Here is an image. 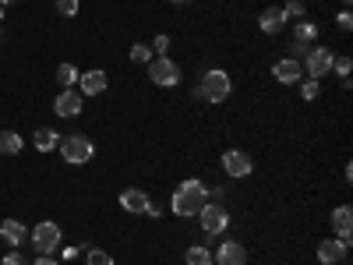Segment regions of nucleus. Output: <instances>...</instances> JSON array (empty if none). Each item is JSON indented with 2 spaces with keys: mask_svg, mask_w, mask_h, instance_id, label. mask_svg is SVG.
Here are the masks:
<instances>
[{
  "mask_svg": "<svg viewBox=\"0 0 353 265\" xmlns=\"http://www.w3.org/2000/svg\"><path fill=\"white\" fill-rule=\"evenodd\" d=\"M301 4H307V0H301Z\"/></svg>",
  "mask_w": 353,
  "mask_h": 265,
  "instance_id": "obj_39",
  "label": "nucleus"
},
{
  "mask_svg": "<svg viewBox=\"0 0 353 265\" xmlns=\"http://www.w3.org/2000/svg\"><path fill=\"white\" fill-rule=\"evenodd\" d=\"M230 88H233V81H230V75L223 71V68H212V71H205L201 75V85H198V99H205V103H226L230 99Z\"/></svg>",
  "mask_w": 353,
  "mask_h": 265,
  "instance_id": "obj_2",
  "label": "nucleus"
},
{
  "mask_svg": "<svg viewBox=\"0 0 353 265\" xmlns=\"http://www.w3.org/2000/svg\"><path fill=\"white\" fill-rule=\"evenodd\" d=\"M188 265H212V248H205V244H191L188 255H184Z\"/></svg>",
  "mask_w": 353,
  "mask_h": 265,
  "instance_id": "obj_20",
  "label": "nucleus"
},
{
  "mask_svg": "<svg viewBox=\"0 0 353 265\" xmlns=\"http://www.w3.org/2000/svg\"><path fill=\"white\" fill-rule=\"evenodd\" d=\"M286 21H290V18H286L283 8H276V4H272V8H265V11L258 14V28H261L265 36H279L283 28H286Z\"/></svg>",
  "mask_w": 353,
  "mask_h": 265,
  "instance_id": "obj_12",
  "label": "nucleus"
},
{
  "mask_svg": "<svg viewBox=\"0 0 353 265\" xmlns=\"http://www.w3.org/2000/svg\"><path fill=\"white\" fill-rule=\"evenodd\" d=\"M198 219H201V230L209 233V237H219V233L230 226V213L223 209V205H216V202H205Z\"/></svg>",
  "mask_w": 353,
  "mask_h": 265,
  "instance_id": "obj_7",
  "label": "nucleus"
},
{
  "mask_svg": "<svg viewBox=\"0 0 353 265\" xmlns=\"http://www.w3.org/2000/svg\"><path fill=\"white\" fill-rule=\"evenodd\" d=\"M336 265H343V262H336Z\"/></svg>",
  "mask_w": 353,
  "mask_h": 265,
  "instance_id": "obj_40",
  "label": "nucleus"
},
{
  "mask_svg": "<svg viewBox=\"0 0 353 265\" xmlns=\"http://www.w3.org/2000/svg\"><path fill=\"white\" fill-rule=\"evenodd\" d=\"M145 71H149V81L159 85V88H173L181 81V68H176V61H170V57H152V61L145 64Z\"/></svg>",
  "mask_w": 353,
  "mask_h": 265,
  "instance_id": "obj_4",
  "label": "nucleus"
},
{
  "mask_svg": "<svg viewBox=\"0 0 353 265\" xmlns=\"http://www.w3.org/2000/svg\"><path fill=\"white\" fill-rule=\"evenodd\" d=\"M85 265H113V255H106L103 248H92L85 255Z\"/></svg>",
  "mask_w": 353,
  "mask_h": 265,
  "instance_id": "obj_25",
  "label": "nucleus"
},
{
  "mask_svg": "<svg viewBox=\"0 0 353 265\" xmlns=\"http://www.w3.org/2000/svg\"><path fill=\"white\" fill-rule=\"evenodd\" d=\"M205 202H209V188H205L198 177H191V181L176 184V191L170 198V209H173V216H181V219H194Z\"/></svg>",
  "mask_w": 353,
  "mask_h": 265,
  "instance_id": "obj_1",
  "label": "nucleus"
},
{
  "mask_svg": "<svg viewBox=\"0 0 353 265\" xmlns=\"http://www.w3.org/2000/svg\"><path fill=\"white\" fill-rule=\"evenodd\" d=\"M223 198H226V188H216V191H209V202L223 205Z\"/></svg>",
  "mask_w": 353,
  "mask_h": 265,
  "instance_id": "obj_33",
  "label": "nucleus"
},
{
  "mask_svg": "<svg viewBox=\"0 0 353 265\" xmlns=\"http://www.w3.org/2000/svg\"><path fill=\"white\" fill-rule=\"evenodd\" d=\"M57 14H61V18H74L78 14V0H57Z\"/></svg>",
  "mask_w": 353,
  "mask_h": 265,
  "instance_id": "obj_27",
  "label": "nucleus"
},
{
  "mask_svg": "<svg viewBox=\"0 0 353 265\" xmlns=\"http://www.w3.org/2000/svg\"><path fill=\"white\" fill-rule=\"evenodd\" d=\"M32 265H61V262H53V255H39Z\"/></svg>",
  "mask_w": 353,
  "mask_h": 265,
  "instance_id": "obj_34",
  "label": "nucleus"
},
{
  "mask_svg": "<svg viewBox=\"0 0 353 265\" xmlns=\"http://www.w3.org/2000/svg\"><path fill=\"white\" fill-rule=\"evenodd\" d=\"M28 237H32V248H36L39 255H53L57 248H61V226L50 223V219H43V223H36V230L28 233Z\"/></svg>",
  "mask_w": 353,
  "mask_h": 265,
  "instance_id": "obj_6",
  "label": "nucleus"
},
{
  "mask_svg": "<svg viewBox=\"0 0 353 265\" xmlns=\"http://www.w3.org/2000/svg\"><path fill=\"white\" fill-rule=\"evenodd\" d=\"M173 4H191V0H173Z\"/></svg>",
  "mask_w": 353,
  "mask_h": 265,
  "instance_id": "obj_36",
  "label": "nucleus"
},
{
  "mask_svg": "<svg viewBox=\"0 0 353 265\" xmlns=\"http://www.w3.org/2000/svg\"><path fill=\"white\" fill-rule=\"evenodd\" d=\"M81 106H85V99H81L78 88H64V92L53 99V113H57V117H78Z\"/></svg>",
  "mask_w": 353,
  "mask_h": 265,
  "instance_id": "obj_11",
  "label": "nucleus"
},
{
  "mask_svg": "<svg viewBox=\"0 0 353 265\" xmlns=\"http://www.w3.org/2000/svg\"><path fill=\"white\" fill-rule=\"evenodd\" d=\"M272 78L279 85H297L304 78V68H301V61H293V57H283V61L272 64Z\"/></svg>",
  "mask_w": 353,
  "mask_h": 265,
  "instance_id": "obj_10",
  "label": "nucleus"
},
{
  "mask_svg": "<svg viewBox=\"0 0 353 265\" xmlns=\"http://www.w3.org/2000/svg\"><path fill=\"white\" fill-rule=\"evenodd\" d=\"M212 265H248V248L241 241H223L212 251Z\"/></svg>",
  "mask_w": 353,
  "mask_h": 265,
  "instance_id": "obj_8",
  "label": "nucleus"
},
{
  "mask_svg": "<svg viewBox=\"0 0 353 265\" xmlns=\"http://www.w3.org/2000/svg\"><path fill=\"white\" fill-rule=\"evenodd\" d=\"M32 145H36L39 153H53L57 145H61V135H57L53 128H39V131L32 135Z\"/></svg>",
  "mask_w": 353,
  "mask_h": 265,
  "instance_id": "obj_19",
  "label": "nucleus"
},
{
  "mask_svg": "<svg viewBox=\"0 0 353 265\" xmlns=\"http://www.w3.org/2000/svg\"><path fill=\"white\" fill-rule=\"evenodd\" d=\"M0 21H4V4H0Z\"/></svg>",
  "mask_w": 353,
  "mask_h": 265,
  "instance_id": "obj_37",
  "label": "nucleus"
},
{
  "mask_svg": "<svg viewBox=\"0 0 353 265\" xmlns=\"http://www.w3.org/2000/svg\"><path fill=\"white\" fill-rule=\"evenodd\" d=\"M219 163H223V170H226L230 177H248V173L254 170L251 156H248V153H241V149H226Z\"/></svg>",
  "mask_w": 353,
  "mask_h": 265,
  "instance_id": "obj_9",
  "label": "nucleus"
},
{
  "mask_svg": "<svg viewBox=\"0 0 353 265\" xmlns=\"http://www.w3.org/2000/svg\"><path fill=\"white\" fill-rule=\"evenodd\" d=\"M18 153H21V135L0 131V156H18Z\"/></svg>",
  "mask_w": 353,
  "mask_h": 265,
  "instance_id": "obj_21",
  "label": "nucleus"
},
{
  "mask_svg": "<svg viewBox=\"0 0 353 265\" xmlns=\"http://www.w3.org/2000/svg\"><path fill=\"white\" fill-rule=\"evenodd\" d=\"M78 88H81V96H99V92H106V71L92 68V71L78 75Z\"/></svg>",
  "mask_w": 353,
  "mask_h": 265,
  "instance_id": "obj_15",
  "label": "nucleus"
},
{
  "mask_svg": "<svg viewBox=\"0 0 353 265\" xmlns=\"http://www.w3.org/2000/svg\"><path fill=\"white\" fill-rule=\"evenodd\" d=\"M346 251H350V244H346V241L329 237V241H321V244H318V262H321V265H336V262H343V258H346Z\"/></svg>",
  "mask_w": 353,
  "mask_h": 265,
  "instance_id": "obj_14",
  "label": "nucleus"
},
{
  "mask_svg": "<svg viewBox=\"0 0 353 265\" xmlns=\"http://www.w3.org/2000/svg\"><path fill=\"white\" fill-rule=\"evenodd\" d=\"M0 265H25V258H21V251H8Z\"/></svg>",
  "mask_w": 353,
  "mask_h": 265,
  "instance_id": "obj_31",
  "label": "nucleus"
},
{
  "mask_svg": "<svg viewBox=\"0 0 353 265\" xmlns=\"http://www.w3.org/2000/svg\"><path fill=\"white\" fill-rule=\"evenodd\" d=\"M343 4H346V8H350V4H353V0H343Z\"/></svg>",
  "mask_w": 353,
  "mask_h": 265,
  "instance_id": "obj_38",
  "label": "nucleus"
},
{
  "mask_svg": "<svg viewBox=\"0 0 353 265\" xmlns=\"http://www.w3.org/2000/svg\"><path fill=\"white\" fill-rule=\"evenodd\" d=\"M332 226L339 230V241L350 244V230H353V209L350 205H336L332 209Z\"/></svg>",
  "mask_w": 353,
  "mask_h": 265,
  "instance_id": "obj_17",
  "label": "nucleus"
},
{
  "mask_svg": "<svg viewBox=\"0 0 353 265\" xmlns=\"http://www.w3.org/2000/svg\"><path fill=\"white\" fill-rule=\"evenodd\" d=\"M149 202H152L149 191H141V188H124V191H121V205H124L128 213H134V216L149 209Z\"/></svg>",
  "mask_w": 353,
  "mask_h": 265,
  "instance_id": "obj_16",
  "label": "nucleus"
},
{
  "mask_svg": "<svg viewBox=\"0 0 353 265\" xmlns=\"http://www.w3.org/2000/svg\"><path fill=\"white\" fill-rule=\"evenodd\" d=\"M61 156H64V163H71V166H81V163H88L92 159V153H96V145L88 141L85 135H64L61 138Z\"/></svg>",
  "mask_w": 353,
  "mask_h": 265,
  "instance_id": "obj_3",
  "label": "nucleus"
},
{
  "mask_svg": "<svg viewBox=\"0 0 353 265\" xmlns=\"http://www.w3.org/2000/svg\"><path fill=\"white\" fill-rule=\"evenodd\" d=\"M166 50H170V36L159 32V36L152 39V53H156V57H166Z\"/></svg>",
  "mask_w": 353,
  "mask_h": 265,
  "instance_id": "obj_29",
  "label": "nucleus"
},
{
  "mask_svg": "<svg viewBox=\"0 0 353 265\" xmlns=\"http://www.w3.org/2000/svg\"><path fill=\"white\" fill-rule=\"evenodd\" d=\"M0 241H4L11 251H18V248L28 241L25 223H21V219H4V223H0Z\"/></svg>",
  "mask_w": 353,
  "mask_h": 265,
  "instance_id": "obj_13",
  "label": "nucleus"
},
{
  "mask_svg": "<svg viewBox=\"0 0 353 265\" xmlns=\"http://www.w3.org/2000/svg\"><path fill=\"white\" fill-rule=\"evenodd\" d=\"M332 68H336V75H339V78H350V71H353V61H350V57H336V61H332Z\"/></svg>",
  "mask_w": 353,
  "mask_h": 265,
  "instance_id": "obj_28",
  "label": "nucleus"
},
{
  "mask_svg": "<svg viewBox=\"0 0 353 265\" xmlns=\"http://www.w3.org/2000/svg\"><path fill=\"white\" fill-rule=\"evenodd\" d=\"M314 39H318V25L314 21H297L293 25V43H301V46H314Z\"/></svg>",
  "mask_w": 353,
  "mask_h": 265,
  "instance_id": "obj_18",
  "label": "nucleus"
},
{
  "mask_svg": "<svg viewBox=\"0 0 353 265\" xmlns=\"http://www.w3.org/2000/svg\"><path fill=\"white\" fill-rule=\"evenodd\" d=\"M301 96L311 103V99H318L321 96V81L318 78H307V81H301Z\"/></svg>",
  "mask_w": 353,
  "mask_h": 265,
  "instance_id": "obj_24",
  "label": "nucleus"
},
{
  "mask_svg": "<svg viewBox=\"0 0 353 265\" xmlns=\"http://www.w3.org/2000/svg\"><path fill=\"white\" fill-rule=\"evenodd\" d=\"M332 61H336V53L329 46H307L304 53V71L307 78H325L332 71Z\"/></svg>",
  "mask_w": 353,
  "mask_h": 265,
  "instance_id": "obj_5",
  "label": "nucleus"
},
{
  "mask_svg": "<svg viewBox=\"0 0 353 265\" xmlns=\"http://www.w3.org/2000/svg\"><path fill=\"white\" fill-rule=\"evenodd\" d=\"M283 14L293 18V21H304V4L301 0H290V4H283Z\"/></svg>",
  "mask_w": 353,
  "mask_h": 265,
  "instance_id": "obj_26",
  "label": "nucleus"
},
{
  "mask_svg": "<svg viewBox=\"0 0 353 265\" xmlns=\"http://www.w3.org/2000/svg\"><path fill=\"white\" fill-rule=\"evenodd\" d=\"M145 216H149V219H163V209H159L156 202H149V209H145Z\"/></svg>",
  "mask_w": 353,
  "mask_h": 265,
  "instance_id": "obj_32",
  "label": "nucleus"
},
{
  "mask_svg": "<svg viewBox=\"0 0 353 265\" xmlns=\"http://www.w3.org/2000/svg\"><path fill=\"white\" fill-rule=\"evenodd\" d=\"M57 81H61L64 88L78 85V68L74 64H61V68H57Z\"/></svg>",
  "mask_w": 353,
  "mask_h": 265,
  "instance_id": "obj_23",
  "label": "nucleus"
},
{
  "mask_svg": "<svg viewBox=\"0 0 353 265\" xmlns=\"http://www.w3.org/2000/svg\"><path fill=\"white\" fill-rule=\"evenodd\" d=\"M336 25L343 28V32H350V28H353V14H350V11H343V14L336 18Z\"/></svg>",
  "mask_w": 353,
  "mask_h": 265,
  "instance_id": "obj_30",
  "label": "nucleus"
},
{
  "mask_svg": "<svg viewBox=\"0 0 353 265\" xmlns=\"http://www.w3.org/2000/svg\"><path fill=\"white\" fill-rule=\"evenodd\" d=\"M128 57H131V64H149L152 61V46H145V43H134L131 50H128Z\"/></svg>",
  "mask_w": 353,
  "mask_h": 265,
  "instance_id": "obj_22",
  "label": "nucleus"
},
{
  "mask_svg": "<svg viewBox=\"0 0 353 265\" xmlns=\"http://www.w3.org/2000/svg\"><path fill=\"white\" fill-rule=\"evenodd\" d=\"M0 4H18V0H0Z\"/></svg>",
  "mask_w": 353,
  "mask_h": 265,
  "instance_id": "obj_35",
  "label": "nucleus"
}]
</instances>
